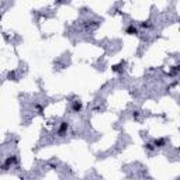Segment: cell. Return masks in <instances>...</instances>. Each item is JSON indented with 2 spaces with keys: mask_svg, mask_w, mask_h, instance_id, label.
I'll use <instances>...</instances> for the list:
<instances>
[{
  "mask_svg": "<svg viewBox=\"0 0 180 180\" xmlns=\"http://www.w3.org/2000/svg\"><path fill=\"white\" fill-rule=\"evenodd\" d=\"M82 28L85 30V31H93L96 28H99L100 27V21H97V20H83L82 21Z\"/></svg>",
  "mask_w": 180,
  "mask_h": 180,
  "instance_id": "cell-2",
  "label": "cell"
},
{
  "mask_svg": "<svg viewBox=\"0 0 180 180\" xmlns=\"http://www.w3.org/2000/svg\"><path fill=\"white\" fill-rule=\"evenodd\" d=\"M82 110H83V103L79 99H75L72 101V104H70V111L72 113H80Z\"/></svg>",
  "mask_w": 180,
  "mask_h": 180,
  "instance_id": "cell-4",
  "label": "cell"
},
{
  "mask_svg": "<svg viewBox=\"0 0 180 180\" xmlns=\"http://www.w3.org/2000/svg\"><path fill=\"white\" fill-rule=\"evenodd\" d=\"M139 27L144 28V30H152V28H153V23H152L151 18H148V20H145V21L139 23Z\"/></svg>",
  "mask_w": 180,
  "mask_h": 180,
  "instance_id": "cell-7",
  "label": "cell"
},
{
  "mask_svg": "<svg viewBox=\"0 0 180 180\" xmlns=\"http://www.w3.org/2000/svg\"><path fill=\"white\" fill-rule=\"evenodd\" d=\"M17 163H18V156H17L16 153H13V155H9L7 158L4 159L3 165H1V170L10 169L11 166H16Z\"/></svg>",
  "mask_w": 180,
  "mask_h": 180,
  "instance_id": "cell-1",
  "label": "cell"
},
{
  "mask_svg": "<svg viewBox=\"0 0 180 180\" xmlns=\"http://www.w3.org/2000/svg\"><path fill=\"white\" fill-rule=\"evenodd\" d=\"M124 31H125V34H128V35H138V34H139V30H138V27L135 24H129Z\"/></svg>",
  "mask_w": 180,
  "mask_h": 180,
  "instance_id": "cell-6",
  "label": "cell"
},
{
  "mask_svg": "<svg viewBox=\"0 0 180 180\" xmlns=\"http://www.w3.org/2000/svg\"><path fill=\"white\" fill-rule=\"evenodd\" d=\"M144 148L146 149L148 152H155V151H156V148H155V145L152 144V141H151V142H145V145H144Z\"/></svg>",
  "mask_w": 180,
  "mask_h": 180,
  "instance_id": "cell-11",
  "label": "cell"
},
{
  "mask_svg": "<svg viewBox=\"0 0 180 180\" xmlns=\"http://www.w3.org/2000/svg\"><path fill=\"white\" fill-rule=\"evenodd\" d=\"M7 79H9V80H17V73H16L14 70H10V72L7 73Z\"/></svg>",
  "mask_w": 180,
  "mask_h": 180,
  "instance_id": "cell-12",
  "label": "cell"
},
{
  "mask_svg": "<svg viewBox=\"0 0 180 180\" xmlns=\"http://www.w3.org/2000/svg\"><path fill=\"white\" fill-rule=\"evenodd\" d=\"M69 128H70V124H69V121H62L61 124H59V127L56 129V135L59 138H64L68 135V131H69Z\"/></svg>",
  "mask_w": 180,
  "mask_h": 180,
  "instance_id": "cell-3",
  "label": "cell"
},
{
  "mask_svg": "<svg viewBox=\"0 0 180 180\" xmlns=\"http://www.w3.org/2000/svg\"><path fill=\"white\" fill-rule=\"evenodd\" d=\"M55 3H56V4H61V3H62V0H55Z\"/></svg>",
  "mask_w": 180,
  "mask_h": 180,
  "instance_id": "cell-15",
  "label": "cell"
},
{
  "mask_svg": "<svg viewBox=\"0 0 180 180\" xmlns=\"http://www.w3.org/2000/svg\"><path fill=\"white\" fill-rule=\"evenodd\" d=\"M124 66H125V62L123 61L121 64H118V65H113L111 70H113L114 73H123V72H124V69H125Z\"/></svg>",
  "mask_w": 180,
  "mask_h": 180,
  "instance_id": "cell-8",
  "label": "cell"
},
{
  "mask_svg": "<svg viewBox=\"0 0 180 180\" xmlns=\"http://www.w3.org/2000/svg\"><path fill=\"white\" fill-rule=\"evenodd\" d=\"M179 72H180V65L179 64L173 65V66H170L169 69V76H177Z\"/></svg>",
  "mask_w": 180,
  "mask_h": 180,
  "instance_id": "cell-9",
  "label": "cell"
},
{
  "mask_svg": "<svg viewBox=\"0 0 180 180\" xmlns=\"http://www.w3.org/2000/svg\"><path fill=\"white\" fill-rule=\"evenodd\" d=\"M48 166H49L51 169H56V166H58V165H56V163H48Z\"/></svg>",
  "mask_w": 180,
  "mask_h": 180,
  "instance_id": "cell-14",
  "label": "cell"
},
{
  "mask_svg": "<svg viewBox=\"0 0 180 180\" xmlns=\"http://www.w3.org/2000/svg\"><path fill=\"white\" fill-rule=\"evenodd\" d=\"M152 144L155 145L156 149L163 148V146H166V138H155V139H152Z\"/></svg>",
  "mask_w": 180,
  "mask_h": 180,
  "instance_id": "cell-5",
  "label": "cell"
},
{
  "mask_svg": "<svg viewBox=\"0 0 180 180\" xmlns=\"http://www.w3.org/2000/svg\"><path fill=\"white\" fill-rule=\"evenodd\" d=\"M34 110H35V113L40 114V116L44 114V106L42 104H40V103H35V104H34Z\"/></svg>",
  "mask_w": 180,
  "mask_h": 180,
  "instance_id": "cell-10",
  "label": "cell"
},
{
  "mask_svg": "<svg viewBox=\"0 0 180 180\" xmlns=\"http://www.w3.org/2000/svg\"><path fill=\"white\" fill-rule=\"evenodd\" d=\"M139 117H141V113H139L138 110H135V111H132V118H134L135 121H138V120H139Z\"/></svg>",
  "mask_w": 180,
  "mask_h": 180,
  "instance_id": "cell-13",
  "label": "cell"
}]
</instances>
